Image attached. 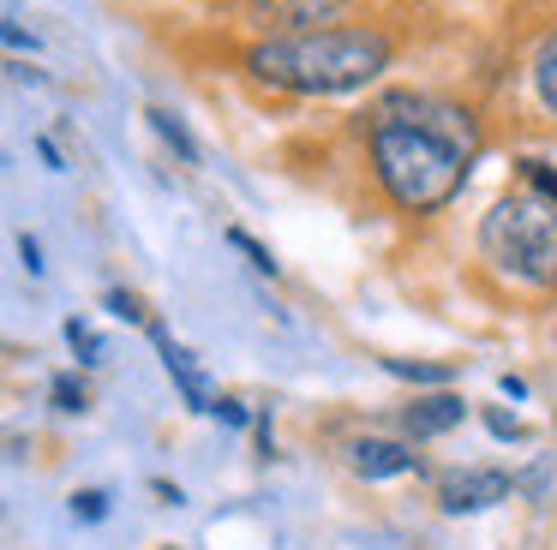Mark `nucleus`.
<instances>
[{
    "label": "nucleus",
    "mask_w": 557,
    "mask_h": 550,
    "mask_svg": "<svg viewBox=\"0 0 557 550\" xmlns=\"http://www.w3.org/2000/svg\"><path fill=\"white\" fill-rule=\"evenodd\" d=\"M480 120L425 90H384L366 114V167L401 215H432L468 186Z\"/></svg>",
    "instance_id": "1"
},
{
    "label": "nucleus",
    "mask_w": 557,
    "mask_h": 550,
    "mask_svg": "<svg viewBox=\"0 0 557 550\" xmlns=\"http://www.w3.org/2000/svg\"><path fill=\"white\" fill-rule=\"evenodd\" d=\"M396 60V42L377 24H324V30H300V36H258L240 54V72L258 90L276 96H354L372 90Z\"/></svg>",
    "instance_id": "2"
},
{
    "label": "nucleus",
    "mask_w": 557,
    "mask_h": 550,
    "mask_svg": "<svg viewBox=\"0 0 557 550\" xmlns=\"http://www.w3.org/2000/svg\"><path fill=\"white\" fill-rule=\"evenodd\" d=\"M480 258L504 282L528 287V293H552L557 287V203L533 198V191H504L480 222Z\"/></svg>",
    "instance_id": "3"
},
{
    "label": "nucleus",
    "mask_w": 557,
    "mask_h": 550,
    "mask_svg": "<svg viewBox=\"0 0 557 550\" xmlns=\"http://www.w3.org/2000/svg\"><path fill=\"white\" fill-rule=\"evenodd\" d=\"M354 0H246V18L264 36H300V30H324L348 12Z\"/></svg>",
    "instance_id": "4"
},
{
    "label": "nucleus",
    "mask_w": 557,
    "mask_h": 550,
    "mask_svg": "<svg viewBox=\"0 0 557 550\" xmlns=\"http://www.w3.org/2000/svg\"><path fill=\"white\" fill-rule=\"evenodd\" d=\"M516 478L497 473V466H468V473H444L437 478V509L444 514H480V509H497L509 502Z\"/></svg>",
    "instance_id": "5"
},
{
    "label": "nucleus",
    "mask_w": 557,
    "mask_h": 550,
    "mask_svg": "<svg viewBox=\"0 0 557 550\" xmlns=\"http://www.w3.org/2000/svg\"><path fill=\"white\" fill-rule=\"evenodd\" d=\"M342 461H348L354 478L377 485V478H401V473H420V454L408 442H389V437H354L342 442Z\"/></svg>",
    "instance_id": "6"
},
{
    "label": "nucleus",
    "mask_w": 557,
    "mask_h": 550,
    "mask_svg": "<svg viewBox=\"0 0 557 550\" xmlns=\"http://www.w3.org/2000/svg\"><path fill=\"white\" fill-rule=\"evenodd\" d=\"M150 341H157V353H162V365H169V377H174V389H181V401L193 407V413H210V407H216V395H210V377L198 371V359L186 353V347L174 341L169 329H157V323H150Z\"/></svg>",
    "instance_id": "7"
},
{
    "label": "nucleus",
    "mask_w": 557,
    "mask_h": 550,
    "mask_svg": "<svg viewBox=\"0 0 557 550\" xmlns=\"http://www.w3.org/2000/svg\"><path fill=\"white\" fill-rule=\"evenodd\" d=\"M461 418H468V401L461 395H449V389H437V395H413L408 407H401V430H408L413 442H432V437H444V430H456Z\"/></svg>",
    "instance_id": "8"
},
{
    "label": "nucleus",
    "mask_w": 557,
    "mask_h": 550,
    "mask_svg": "<svg viewBox=\"0 0 557 550\" xmlns=\"http://www.w3.org/2000/svg\"><path fill=\"white\" fill-rule=\"evenodd\" d=\"M528 78H533V96H540V108L557 120V30H545V36H540Z\"/></svg>",
    "instance_id": "9"
},
{
    "label": "nucleus",
    "mask_w": 557,
    "mask_h": 550,
    "mask_svg": "<svg viewBox=\"0 0 557 550\" xmlns=\"http://www.w3.org/2000/svg\"><path fill=\"white\" fill-rule=\"evenodd\" d=\"M145 120H150V132H157V138H162V143H169V150H174V155H181V162H186V167H193V162H198V143H193V132H186V126H181V120H174V114H169V108H145Z\"/></svg>",
    "instance_id": "10"
},
{
    "label": "nucleus",
    "mask_w": 557,
    "mask_h": 550,
    "mask_svg": "<svg viewBox=\"0 0 557 550\" xmlns=\"http://www.w3.org/2000/svg\"><path fill=\"white\" fill-rule=\"evenodd\" d=\"M516 179H521V191H533V198L557 203V162H540V155H521V162H516Z\"/></svg>",
    "instance_id": "11"
},
{
    "label": "nucleus",
    "mask_w": 557,
    "mask_h": 550,
    "mask_svg": "<svg viewBox=\"0 0 557 550\" xmlns=\"http://www.w3.org/2000/svg\"><path fill=\"white\" fill-rule=\"evenodd\" d=\"M49 401L61 407V413H85V401H90V395H85V377H73V371H61V377L49 383Z\"/></svg>",
    "instance_id": "12"
},
{
    "label": "nucleus",
    "mask_w": 557,
    "mask_h": 550,
    "mask_svg": "<svg viewBox=\"0 0 557 550\" xmlns=\"http://www.w3.org/2000/svg\"><path fill=\"white\" fill-rule=\"evenodd\" d=\"M66 347L78 353V365H97L102 359V335L90 329V323H78V317H66Z\"/></svg>",
    "instance_id": "13"
},
{
    "label": "nucleus",
    "mask_w": 557,
    "mask_h": 550,
    "mask_svg": "<svg viewBox=\"0 0 557 550\" xmlns=\"http://www.w3.org/2000/svg\"><path fill=\"white\" fill-rule=\"evenodd\" d=\"M389 377H408V383H449V365H408V359H384Z\"/></svg>",
    "instance_id": "14"
},
{
    "label": "nucleus",
    "mask_w": 557,
    "mask_h": 550,
    "mask_svg": "<svg viewBox=\"0 0 557 550\" xmlns=\"http://www.w3.org/2000/svg\"><path fill=\"white\" fill-rule=\"evenodd\" d=\"M485 430H492V437H504V442H521V437H528V425H521L516 413H504V407H485Z\"/></svg>",
    "instance_id": "15"
},
{
    "label": "nucleus",
    "mask_w": 557,
    "mask_h": 550,
    "mask_svg": "<svg viewBox=\"0 0 557 550\" xmlns=\"http://www.w3.org/2000/svg\"><path fill=\"white\" fill-rule=\"evenodd\" d=\"M109 311H114V317H126V323H150L145 299H138V293H126V287H109Z\"/></svg>",
    "instance_id": "16"
},
{
    "label": "nucleus",
    "mask_w": 557,
    "mask_h": 550,
    "mask_svg": "<svg viewBox=\"0 0 557 550\" xmlns=\"http://www.w3.org/2000/svg\"><path fill=\"white\" fill-rule=\"evenodd\" d=\"M228 239H234V246H240V251H246V258H252V270H258V275H276V258H270V251H264V246H258V239H252V234H240V227H234V234H228Z\"/></svg>",
    "instance_id": "17"
},
{
    "label": "nucleus",
    "mask_w": 557,
    "mask_h": 550,
    "mask_svg": "<svg viewBox=\"0 0 557 550\" xmlns=\"http://www.w3.org/2000/svg\"><path fill=\"white\" fill-rule=\"evenodd\" d=\"M73 514H78V521H102V514H109V497H102V490H78Z\"/></svg>",
    "instance_id": "18"
},
{
    "label": "nucleus",
    "mask_w": 557,
    "mask_h": 550,
    "mask_svg": "<svg viewBox=\"0 0 557 550\" xmlns=\"http://www.w3.org/2000/svg\"><path fill=\"white\" fill-rule=\"evenodd\" d=\"M210 413H216L222 425H246V407H240V401H228V395H222V401L210 407Z\"/></svg>",
    "instance_id": "19"
},
{
    "label": "nucleus",
    "mask_w": 557,
    "mask_h": 550,
    "mask_svg": "<svg viewBox=\"0 0 557 550\" xmlns=\"http://www.w3.org/2000/svg\"><path fill=\"white\" fill-rule=\"evenodd\" d=\"M18 251H25V270L37 275V270H42V251H37V239H18Z\"/></svg>",
    "instance_id": "20"
}]
</instances>
